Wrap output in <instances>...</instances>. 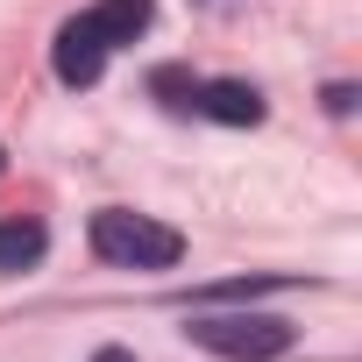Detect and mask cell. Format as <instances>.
I'll return each instance as SVG.
<instances>
[{
    "mask_svg": "<svg viewBox=\"0 0 362 362\" xmlns=\"http://www.w3.org/2000/svg\"><path fill=\"white\" fill-rule=\"evenodd\" d=\"M93 256L114 263V270H170L177 256H185V235L163 228L156 214L107 206V214H93Z\"/></svg>",
    "mask_w": 362,
    "mask_h": 362,
    "instance_id": "6da1fadb",
    "label": "cell"
},
{
    "mask_svg": "<svg viewBox=\"0 0 362 362\" xmlns=\"http://www.w3.org/2000/svg\"><path fill=\"white\" fill-rule=\"evenodd\" d=\"M185 334L228 362H277L291 348V320H277V313H192Z\"/></svg>",
    "mask_w": 362,
    "mask_h": 362,
    "instance_id": "7a4b0ae2",
    "label": "cell"
},
{
    "mask_svg": "<svg viewBox=\"0 0 362 362\" xmlns=\"http://www.w3.org/2000/svg\"><path fill=\"white\" fill-rule=\"evenodd\" d=\"M107 57H114V43L100 36V22H93V15H71V22L57 29L50 64H57V78H64V86H93V78L107 71Z\"/></svg>",
    "mask_w": 362,
    "mask_h": 362,
    "instance_id": "3957f363",
    "label": "cell"
},
{
    "mask_svg": "<svg viewBox=\"0 0 362 362\" xmlns=\"http://www.w3.org/2000/svg\"><path fill=\"white\" fill-rule=\"evenodd\" d=\"M192 114H206V121H221V128H256V121H263V93L242 86V78H214V86L192 93Z\"/></svg>",
    "mask_w": 362,
    "mask_h": 362,
    "instance_id": "277c9868",
    "label": "cell"
},
{
    "mask_svg": "<svg viewBox=\"0 0 362 362\" xmlns=\"http://www.w3.org/2000/svg\"><path fill=\"white\" fill-rule=\"evenodd\" d=\"M43 249H50V228L43 221H0V270H36L43 263Z\"/></svg>",
    "mask_w": 362,
    "mask_h": 362,
    "instance_id": "5b68a950",
    "label": "cell"
},
{
    "mask_svg": "<svg viewBox=\"0 0 362 362\" xmlns=\"http://www.w3.org/2000/svg\"><path fill=\"white\" fill-rule=\"evenodd\" d=\"M86 15H93V22H100V36L121 50V43H135V36L149 29V15H156V8H149V0H100V8H86Z\"/></svg>",
    "mask_w": 362,
    "mask_h": 362,
    "instance_id": "8992f818",
    "label": "cell"
},
{
    "mask_svg": "<svg viewBox=\"0 0 362 362\" xmlns=\"http://www.w3.org/2000/svg\"><path fill=\"white\" fill-rule=\"evenodd\" d=\"M149 93H163V107H192V93H199V78H185V71H170V64H163V71L149 78Z\"/></svg>",
    "mask_w": 362,
    "mask_h": 362,
    "instance_id": "52a82bcc",
    "label": "cell"
},
{
    "mask_svg": "<svg viewBox=\"0 0 362 362\" xmlns=\"http://www.w3.org/2000/svg\"><path fill=\"white\" fill-rule=\"evenodd\" d=\"M355 107V86H327V114H348Z\"/></svg>",
    "mask_w": 362,
    "mask_h": 362,
    "instance_id": "ba28073f",
    "label": "cell"
},
{
    "mask_svg": "<svg viewBox=\"0 0 362 362\" xmlns=\"http://www.w3.org/2000/svg\"><path fill=\"white\" fill-rule=\"evenodd\" d=\"M93 362H135V355H128V348H100Z\"/></svg>",
    "mask_w": 362,
    "mask_h": 362,
    "instance_id": "9c48e42d",
    "label": "cell"
},
{
    "mask_svg": "<svg viewBox=\"0 0 362 362\" xmlns=\"http://www.w3.org/2000/svg\"><path fill=\"white\" fill-rule=\"evenodd\" d=\"M0 170H8V149H0Z\"/></svg>",
    "mask_w": 362,
    "mask_h": 362,
    "instance_id": "30bf717a",
    "label": "cell"
}]
</instances>
